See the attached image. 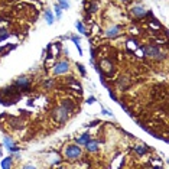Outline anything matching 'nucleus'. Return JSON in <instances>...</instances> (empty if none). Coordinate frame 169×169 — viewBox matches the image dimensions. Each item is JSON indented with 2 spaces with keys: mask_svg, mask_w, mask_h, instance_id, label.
<instances>
[{
  "mask_svg": "<svg viewBox=\"0 0 169 169\" xmlns=\"http://www.w3.org/2000/svg\"><path fill=\"white\" fill-rule=\"evenodd\" d=\"M82 156V149L79 147V145L72 143V145H67L64 147V157L68 162H75L79 160V157Z\"/></svg>",
  "mask_w": 169,
  "mask_h": 169,
  "instance_id": "nucleus-1",
  "label": "nucleus"
},
{
  "mask_svg": "<svg viewBox=\"0 0 169 169\" xmlns=\"http://www.w3.org/2000/svg\"><path fill=\"white\" fill-rule=\"evenodd\" d=\"M142 51H143V55L146 58H153V59H157V61L166 58V54L162 52L159 45H143Z\"/></svg>",
  "mask_w": 169,
  "mask_h": 169,
  "instance_id": "nucleus-2",
  "label": "nucleus"
},
{
  "mask_svg": "<svg viewBox=\"0 0 169 169\" xmlns=\"http://www.w3.org/2000/svg\"><path fill=\"white\" fill-rule=\"evenodd\" d=\"M69 111L62 106V104H59L56 109H54L52 110V119L56 121V123H59V124H64L68 119H69Z\"/></svg>",
  "mask_w": 169,
  "mask_h": 169,
  "instance_id": "nucleus-3",
  "label": "nucleus"
},
{
  "mask_svg": "<svg viewBox=\"0 0 169 169\" xmlns=\"http://www.w3.org/2000/svg\"><path fill=\"white\" fill-rule=\"evenodd\" d=\"M97 65H98V68H100V71H101V74L104 77H107V78L113 77V74H114V64L109 58H103Z\"/></svg>",
  "mask_w": 169,
  "mask_h": 169,
  "instance_id": "nucleus-4",
  "label": "nucleus"
},
{
  "mask_svg": "<svg viewBox=\"0 0 169 169\" xmlns=\"http://www.w3.org/2000/svg\"><path fill=\"white\" fill-rule=\"evenodd\" d=\"M69 71V62L68 59H59L55 62L54 68H52V72L54 75H64Z\"/></svg>",
  "mask_w": 169,
  "mask_h": 169,
  "instance_id": "nucleus-5",
  "label": "nucleus"
},
{
  "mask_svg": "<svg viewBox=\"0 0 169 169\" xmlns=\"http://www.w3.org/2000/svg\"><path fill=\"white\" fill-rule=\"evenodd\" d=\"M13 86H15L19 91H20V90H23V91H29V90H31V86H32V79H31L29 77L23 75V77L16 78V81H15Z\"/></svg>",
  "mask_w": 169,
  "mask_h": 169,
  "instance_id": "nucleus-6",
  "label": "nucleus"
},
{
  "mask_svg": "<svg viewBox=\"0 0 169 169\" xmlns=\"http://www.w3.org/2000/svg\"><path fill=\"white\" fill-rule=\"evenodd\" d=\"M130 13H132L136 19H143V18H146V16L149 15V10L145 9L142 5H134V6L130 7Z\"/></svg>",
  "mask_w": 169,
  "mask_h": 169,
  "instance_id": "nucleus-7",
  "label": "nucleus"
},
{
  "mask_svg": "<svg viewBox=\"0 0 169 169\" xmlns=\"http://www.w3.org/2000/svg\"><path fill=\"white\" fill-rule=\"evenodd\" d=\"M3 146L9 150V153H15V152H19L20 150V147L13 142V139L12 137H9V136H5L3 137Z\"/></svg>",
  "mask_w": 169,
  "mask_h": 169,
  "instance_id": "nucleus-8",
  "label": "nucleus"
},
{
  "mask_svg": "<svg viewBox=\"0 0 169 169\" xmlns=\"http://www.w3.org/2000/svg\"><path fill=\"white\" fill-rule=\"evenodd\" d=\"M120 33H121V26H120V25H111V26H109V28L106 29V36L110 38V39L117 38Z\"/></svg>",
  "mask_w": 169,
  "mask_h": 169,
  "instance_id": "nucleus-9",
  "label": "nucleus"
},
{
  "mask_svg": "<svg viewBox=\"0 0 169 169\" xmlns=\"http://www.w3.org/2000/svg\"><path fill=\"white\" fill-rule=\"evenodd\" d=\"M132 86V81H130V78L129 77H120L119 79H117V88L120 90V91H124V90H127L129 87Z\"/></svg>",
  "mask_w": 169,
  "mask_h": 169,
  "instance_id": "nucleus-10",
  "label": "nucleus"
},
{
  "mask_svg": "<svg viewBox=\"0 0 169 169\" xmlns=\"http://www.w3.org/2000/svg\"><path fill=\"white\" fill-rule=\"evenodd\" d=\"M84 146H86V150H87L88 153H96V152H98V140L90 139Z\"/></svg>",
  "mask_w": 169,
  "mask_h": 169,
  "instance_id": "nucleus-11",
  "label": "nucleus"
},
{
  "mask_svg": "<svg viewBox=\"0 0 169 169\" xmlns=\"http://www.w3.org/2000/svg\"><path fill=\"white\" fill-rule=\"evenodd\" d=\"M43 19H45V22L51 26V25H54V22H55V16H54V13H52V10L51 9H46L45 12H43Z\"/></svg>",
  "mask_w": 169,
  "mask_h": 169,
  "instance_id": "nucleus-12",
  "label": "nucleus"
},
{
  "mask_svg": "<svg viewBox=\"0 0 169 169\" xmlns=\"http://www.w3.org/2000/svg\"><path fill=\"white\" fill-rule=\"evenodd\" d=\"M0 166H2L3 169H9V168H12V166H13V156H12V155H9V156L3 157V159H2V163H0Z\"/></svg>",
  "mask_w": 169,
  "mask_h": 169,
  "instance_id": "nucleus-13",
  "label": "nucleus"
},
{
  "mask_svg": "<svg viewBox=\"0 0 169 169\" xmlns=\"http://www.w3.org/2000/svg\"><path fill=\"white\" fill-rule=\"evenodd\" d=\"M90 139H91V134H90V133H84V134H81L79 137H77V139H75V143H77V145H79V146H84V145H86Z\"/></svg>",
  "mask_w": 169,
  "mask_h": 169,
  "instance_id": "nucleus-14",
  "label": "nucleus"
},
{
  "mask_svg": "<svg viewBox=\"0 0 169 169\" xmlns=\"http://www.w3.org/2000/svg\"><path fill=\"white\" fill-rule=\"evenodd\" d=\"M61 104L69 111V114L74 113V110H75V103H74V101H71V100L67 98V100H61Z\"/></svg>",
  "mask_w": 169,
  "mask_h": 169,
  "instance_id": "nucleus-15",
  "label": "nucleus"
},
{
  "mask_svg": "<svg viewBox=\"0 0 169 169\" xmlns=\"http://www.w3.org/2000/svg\"><path fill=\"white\" fill-rule=\"evenodd\" d=\"M75 28H77L78 33H82V35H86V36H90V33L87 32L86 25H84V22H82V20H77V22H75Z\"/></svg>",
  "mask_w": 169,
  "mask_h": 169,
  "instance_id": "nucleus-16",
  "label": "nucleus"
},
{
  "mask_svg": "<svg viewBox=\"0 0 169 169\" xmlns=\"http://www.w3.org/2000/svg\"><path fill=\"white\" fill-rule=\"evenodd\" d=\"M69 39L75 43V46H77V49H78V55H82V48H81V38L78 36V35H71L69 36Z\"/></svg>",
  "mask_w": 169,
  "mask_h": 169,
  "instance_id": "nucleus-17",
  "label": "nucleus"
},
{
  "mask_svg": "<svg viewBox=\"0 0 169 169\" xmlns=\"http://www.w3.org/2000/svg\"><path fill=\"white\" fill-rule=\"evenodd\" d=\"M133 150L139 155V156H145L147 152H149V146L143 145V146H133Z\"/></svg>",
  "mask_w": 169,
  "mask_h": 169,
  "instance_id": "nucleus-18",
  "label": "nucleus"
},
{
  "mask_svg": "<svg viewBox=\"0 0 169 169\" xmlns=\"http://www.w3.org/2000/svg\"><path fill=\"white\" fill-rule=\"evenodd\" d=\"M97 10H98V3L97 2H90V5L86 7V13H88V15H93Z\"/></svg>",
  "mask_w": 169,
  "mask_h": 169,
  "instance_id": "nucleus-19",
  "label": "nucleus"
},
{
  "mask_svg": "<svg viewBox=\"0 0 169 169\" xmlns=\"http://www.w3.org/2000/svg\"><path fill=\"white\" fill-rule=\"evenodd\" d=\"M9 36H10L9 31H6L5 28H0V42H3V41H6V39H7Z\"/></svg>",
  "mask_w": 169,
  "mask_h": 169,
  "instance_id": "nucleus-20",
  "label": "nucleus"
},
{
  "mask_svg": "<svg viewBox=\"0 0 169 169\" xmlns=\"http://www.w3.org/2000/svg\"><path fill=\"white\" fill-rule=\"evenodd\" d=\"M61 18H62V7L56 3V5H55V19L59 20Z\"/></svg>",
  "mask_w": 169,
  "mask_h": 169,
  "instance_id": "nucleus-21",
  "label": "nucleus"
},
{
  "mask_svg": "<svg viewBox=\"0 0 169 169\" xmlns=\"http://www.w3.org/2000/svg\"><path fill=\"white\" fill-rule=\"evenodd\" d=\"M58 5L62 7V10H68L69 9V2L68 0H58Z\"/></svg>",
  "mask_w": 169,
  "mask_h": 169,
  "instance_id": "nucleus-22",
  "label": "nucleus"
},
{
  "mask_svg": "<svg viewBox=\"0 0 169 169\" xmlns=\"http://www.w3.org/2000/svg\"><path fill=\"white\" fill-rule=\"evenodd\" d=\"M75 67H77V69L79 71V74H81V77H86L87 75V71H86V68H84V65L82 64H75Z\"/></svg>",
  "mask_w": 169,
  "mask_h": 169,
  "instance_id": "nucleus-23",
  "label": "nucleus"
},
{
  "mask_svg": "<svg viewBox=\"0 0 169 169\" xmlns=\"http://www.w3.org/2000/svg\"><path fill=\"white\" fill-rule=\"evenodd\" d=\"M43 86L49 90V88H52V87L55 86V81H54V79H48V81H45V82H43Z\"/></svg>",
  "mask_w": 169,
  "mask_h": 169,
  "instance_id": "nucleus-24",
  "label": "nucleus"
},
{
  "mask_svg": "<svg viewBox=\"0 0 169 169\" xmlns=\"http://www.w3.org/2000/svg\"><path fill=\"white\" fill-rule=\"evenodd\" d=\"M16 48V45H10V46H5L2 51H0V55H5V52H9V51H12V49H15Z\"/></svg>",
  "mask_w": 169,
  "mask_h": 169,
  "instance_id": "nucleus-25",
  "label": "nucleus"
},
{
  "mask_svg": "<svg viewBox=\"0 0 169 169\" xmlns=\"http://www.w3.org/2000/svg\"><path fill=\"white\" fill-rule=\"evenodd\" d=\"M107 91H109V96H110V98H111L113 101H116V103H119V101H120V100L117 98V96H116V94H114V93L111 91V88H109Z\"/></svg>",
  "mask_w": 169,
  "mask_h": 169,
  "instance_id": "nucleus-26",
  "label": "nucleus"
},
{
  "mask_svg": "<svg viewBox=\"0 0 169 169\" xmlns=\"http://www.w3.org/2000/svg\"><path fill=\"white\" fill-rule=\"evenodd\" d=\"M101 114H104V116H110V117H114V116H113V113H111V111H109L107 109H104L103 106H101Z\"/></svg>",
  "mask_w": 169,
  "mask_h": 169,
  "instance_id": "nucleus-27",
  "label": "nucleus"
},
{
  "mask_svg": "<svg viewBox=\"0 0 169 169\" xmlns=\"http://www.w3.org/2000/svg\"><path fill=\"white\" fill-rule=\"evenodd\" d=\"M96 101H97V98H96V97H94V96H90V97H88V98H87V101H86V103H87V104H90V106H91V104H94V103H96Z\"/></svg>",
  "mask_w": 169,
  "mask_h": 169,
  "instance_id": "nucleus-28",
  "label": "nucleus"
},
{
  "mask_svg": "<svg viewBox=\"0 0 169 169\" xmlns=\"http://www.w3.org/2000/svg\"><path fill=\"white\" fill-rule=\"evenodd\" d=\"M100 123V120H93V121H90L88 124H86V127H94V126H97Z\"/></svg>",
  "mask_w": 169,
  "mask_h": 169,
  "instance_id": "nucleus-29",
  "label": "nucleus"
},
{
  "mask_svg": "<svg viewBox=\"0 0 169 169\" xmlns=\"http://www.w3.org/2000/svg\"><path fill=\"white\" fill-rule=\"evenodd\" d=\"M23 168H25V169H35L36 166L32 165V163H26V165H23Z\"/></svg>",
  "mask_w": 169,
  "mask_h": 169,
  "instance_id": "nucleus-30",
  "label": "nucleus"
},
{
  "mask_svg": "<svg viewBox=\"0 0 169 169\" xmlns=\"http://www.w3.org/2000/svg\"><path fill=\"white\" fill-rule=\"evenodd\" d=\"M84 20H86V22H90V20H91V15L86 13V16H84Z\"/></svg>",
  "mask_w": 169,
  "mask_h": 169,
  "instance_id": "nucleus-31",
  "label": "nucleus"
},
{
  "mask_svg": "<svg viewBox=\"0 0 169 169\" xmlns=\"http://www.w3.org/2000/svg\"><path fill=\"white\" fill-rule=\"evenodd\" d=\"M120 2H124V3H127V2H130V0H120Z\"/></svg>",
  "mask_w": 169,
  "mask_h": 169,
  "instance_id": "nucleus-32",
  "label": "nucleus"
},
{
  "mask_svg": "<svg viewBox=\"0 0 169 169\" xmlns=\"http://www.w3.org/2000/svg\"><path fill=\"white\" fill-rule=\"evenodd\" d=\"M0 104H3V98L2 97H0Z\"/></svg>",
  "mask_w": 169,
  "mask_h": 169,
  "instance_id": "nucleus-33",
  "label": "nucleus"
},
{
  "mask_svg": "<svg viewBox=\"0 0 169 169\" xmlns=\"http://www.w3.org/2000/svg\"><path fill=\"white\" fill-rule=\"evenodd\" d=\"M0 156H2V145H0Z\"/></svg>",
  "mask_w": 169,
  "mask_h": 169,
  "instance_id": "nucleus-34",
  "label": "nucleus"
},
{
  "mask_svg": "<svg viewBox=\"0 0 169 169\" xmlns=\"http://www.w3.org/2000/svg\"><path fill=\"white\" fill-rule=\"evenodd\" d=\"M84 2H87V0H84Z\"/></svg>",
  "mask_w": 169,
  "mask_h": 169,
  "instance_id": "nucleus-35",
  "label": "nucleus"
}]
</instances>
